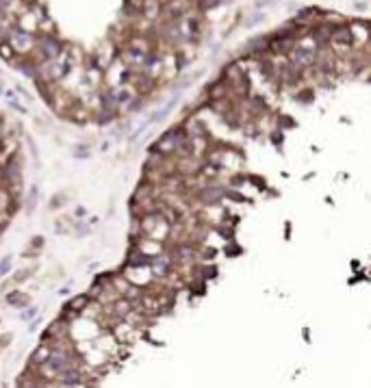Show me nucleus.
Returning a JSON list of instances; mask_svg holds the SVG:
<instances>
[{
	"label": "nucleus",
	"instance_id": "12",
	"mask_svg": "<svg viewBox=\"0 0 371 388\" xmlns=\"http://www.w3.org/2000/svg\"><path fill=\"white\" fill-rule=\"evenodd\" d=\"M18 273H20V276H15V278H13L15 282H22V280H26V278H29V271H18Z\"/></svg>",
	"mask_w": 371,
	"mask_h": 388
},
{
	"label": "nucleus",
	"instance_id": "3",
	"mask_svg": "<svg viewBox=\"0 0 371 388\" xmlns=\"http://www.w3.org/2000/svg\"><path fill=\"white\" fill-rule=\"evenodd\" d=\"M332 41H334V46H341V48H352L354 46V35L350 31H336L332 33Z\"/></svg>",
	"mask_w": 371,
	"mask_h": 388
},
{
	"label": "nucleus",
	"instance_id": "6",
	"mask_svg": "<svg viewBox=\"0 0 371 388\" xmlns=\"http://www.w3.org/2000/svg\"><path fill=\"white\" fill-rule=\"evenodd\" d=\"M87 304H89V297H87V295H78V297H74L72 302L65 306V308H70V310H74V313H78V310H83Z\"/></svg>",
	"mask_w": 371,
	"mask_h": 388
},
{
	"label": "nucleus",
	"instance_id": "7",
	"mask_svg": "<svg viewBox=\"0 0 371 388\" xmlns=\"http://www.w3.org/2000/svg\"><path fill=\"white\" fill-rule=\"evenodd\" d=\"M43 46H46V50H43V54H46L48 59H52V57H57L59 54V50H61V48H59V43L57 41H43Z\"/></svg>",
	"mask_w": 371,
	"mask_h": 388
},
{
	"label": "nucleus",
	"instance_id": "2",
	"mask_svg": "<svg viewBox=\"0 0 371 388\" xmlns=\"http://www.w3.org/2000/svg\"><path fill=\"white\" fill-rule=\"evenodd\" d=\"M315 59H317V54H315L313 48H296L293 50V63L296 65H313Z\"/></svg>",
	"mask_w": 371,
	"mask_h": 388
},
{
	"label": "nucleus",
	"instance_id": "8",
	"mask_svg": "<svg viewBox=\"0 0 371 388\" xmlns=\"http://www.w3.org/2000/svg\"><path fill=\"white\" fill-rule=\"evenodd\" d=\"M13 39H18V50H22V46H26L29 48L31 46V35H22V33H13Z\"/></svg>",
	"mask_w": 371,
	"mask_h": 388
},
{
	"label": "nucleus",
	"instance_id": "5",
	"mask_svg": "<svg viewBox=\"0 0 371 388\" xmlns=\"http://www.w3.org/2000/svg\"><path fill=\"white\" fill-rule=\"evenodd\" d=\"M50 352H52V349L46 347V345H43V347H37L35 353L31 356V362H33V364H43V362H46V358L50 356Z\"/></svg>",
	"mask_w": 371,
	"mask_h": 388
},
{
	"label": "nucleus",
	"instance_id": "10",
	"mask_svg": "<svg viewBox=\"0 0 371 388\" xmlns=\"http://www.w3.org/2000/svg\"><path fill=\"white\" fill-rule=\"evenodd\" d=\"M9 267H11V260H9V258H2V260H0V276H4V273L9 271Z\"/></svg>",
	"mask_w": 371,
	"mask_h": 388
},
{
	"label": "nucleus",
	"instance_id": "4",
	"mask_svg": "<svg viewBox=\"0 0 371 388\" xmlns=\"http://www.w3.org/2000/svg\"><path fill=\"white\" fill-rule=\"evenodd\" d=\"M167 269H170V258H167V256L161 254L152 260V271H154V276H165Z\"/></svg>",
	"mask_w": 371,
	"mask_h": 388
},
{
	"label": "nucleus",
	"instance_id": "9",
	"mask_svg": "<svg viewBox=\"0 0 371 388\" xmlns=\"http://www.w3.org/2000/svg\"><path fill=\"white\" fill-rule=\"evenodd\" d=\"M7 302L9 304H26V297H24V295H22V293H13V295H7Z\"/></svg>",
	"mask_w": 371,
	"mask_h": 388
},
{
	"label": "nucleus",
	"instance_id": "11",
	"mask_svg": "<svg viewBox=\"0 0 371 388\" xmlns=\"http://www.w3.org/2000/svg\"><path fill=\"white\" fill-rule=\"evenodd\" d=\"M37 315V308H31V310H26V313H22V319H31V317H35Z\"/></svg>",
	"mask_w": 371,
	"mask_h": 388
},
{
	"label": "nucleus",
	"instance_id": "1",
	"mask_svg": "<svg viewBox=\"0 0 371 388\" xmlns=\"http://www.w3.org/2000/svg\"><path fill=\"white\" fill-rule=\"evenodd\" d=\"M43 369L50 371V373H54V375H59V373H63V371L72 369V360H70L68 353L50 352V356H48L46 362H43Z\"/></svg>",
	"mask_w": 371,
	"mask_h": 388
}]
</instances>
